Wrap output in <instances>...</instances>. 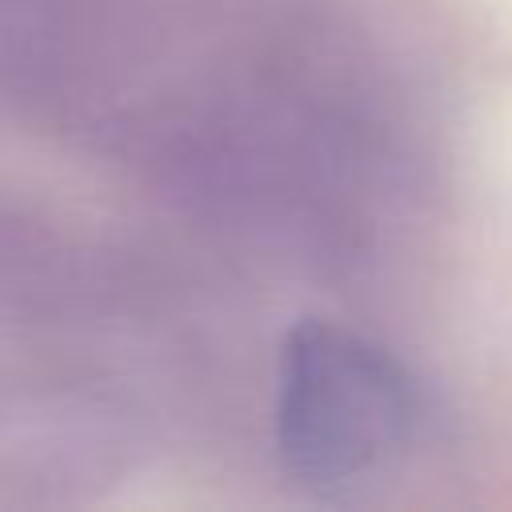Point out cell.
I'll list each match as a JSON object with an SVG mask.
<instances>
[{
    "label": "cell",
    "instance_id": "7a4b0ae2",
    "mask_svg": "<svg viewBox=\"0 0 512 512\" xmlns=\"http://www.w3.org/2000/svg\"><path fill=\"white\" fill-rule=\"evenodd\" d=\"M112 252L84 240L64 220L0 196V312L4 316H84L120 292Z\"/></svg>",
    "mask_w": 512,
    "mask_h": 512
},
{
    "label": "cell",
    "instance_id": "6da1fadb",
    "mask_svg": "<svg viewBox=\"0 0 512 512\" xmlns=\"http://www.w3.org/2000/svg\"><path fill=\"white\" fill-rule=\"evenodd\" d=\"M424 392L372 336L308 316L276 364L272 440L280 472L316 500H340L392 472L420 440Z\"/></svg>",
    "mask_w": 512,
    "mask_h": 512
}]
</instances>
